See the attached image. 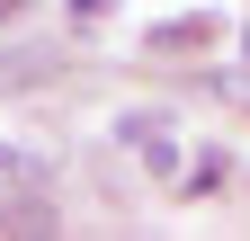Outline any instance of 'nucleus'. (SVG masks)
Segmentation results:
<instances>
[{"mask_svg": "<svg viewBox=\"0 0 250 241\" xmlns=\"http://www.w3.org/2000/svg\"><path fill=\"white\" fill-rule=\"evenodd\" d=\"M152 45H161V54H179V45H206V18H188V27H179V18H170V27H152Z\"/></svg>", "mask_w": 250, "mask_h": 241, "instance_id": "obj_2", "label": "nucleus"}, {"mask_svg": "<svg viewBox=\"0 0 250 241\" xmlns=\"http://www.w3.org/2000/svg\"><path fill=\"white\" fill-rule=\"evenodd\" d=\"M27 197H45V161L27 152V143H0V223H9Z\"/></svg>", "mask_w": 250, "mask_h": 241, "instance_id": "obj_1", "label": "nucleus"}, {"mask_svg": "<svg viewBox=\"0 0 250 241\" xmlns=\"http://www.w3.org/2000/svg\"><path fill=\"white\" fill-rule=\"evenodd\" d=\"M107 9H116V0H72V27H99Z\"/></svg>", "mask_w": 250, "mask_h": 241, "instance_id": "obj_3", "label": "nucleus"}, {"mask_svg": "<svg viewBox=\"0 0 250 241\" xmlns=\"http://www.w3.org/2000/svg\"><path fill=\"white\" fill-rule=\"evenodd\" d=\"M18 9H27V0H0V27H9V18H18Z\"/></svg>", "mask_w": 250, "mask_h": 241, "instance_id": "obj_4", "label": "nucleus"}]
</instances>
